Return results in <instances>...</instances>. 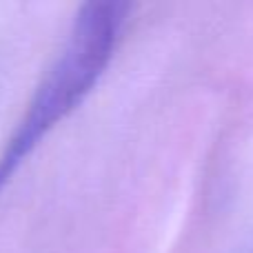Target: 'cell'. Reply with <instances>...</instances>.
Segmentation results:
<instances>
[{
    "instance_id": "obj_1",
    "label": "cell",
    "mask_w": 253,
    "mask_h": 253,
    "mask_svg": "<svg viewBox=\"0 0 253 253\" xmlns=\"http://www.w3.org/2000/svg\"><path fill=\"white\" fill-rule=\"evenodd\" d=\"M126 9L125 2H87L80 7L65 47L27 105L0 153V193L22 162L84 98L114 58Z\"/></svg>"
}]
</instances>
